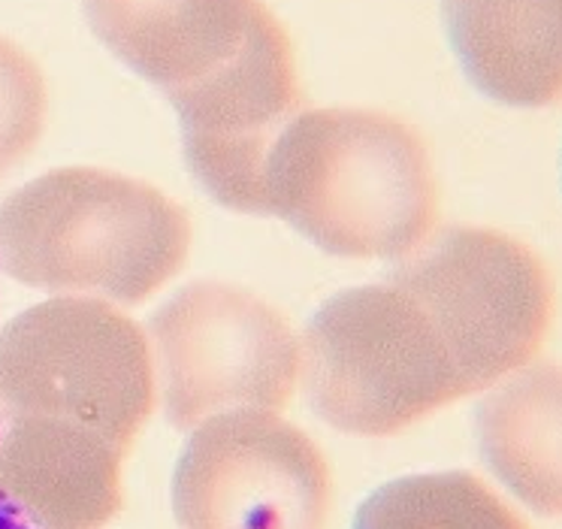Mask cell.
<instances>
[{
    "label": "cell",
    "instance_id": "cell-6",
    "mask_svg": "<svg viewBox=\"0 0 562 529\" xmlns=\"http://www.w3.org/2000/svg\"><path fill=\"white\" fill-rule=\"evenodd\" d=\"M391 284L424 306L465 396L536 363L557 324L548 260L496 227H451L396 260Z\"/></svg>",
    "mask_w": 562,
    "mask_h": 529
},
{
    "label": "cell",
    "instance_id": "cell-14",
    "mask_svg": "<svg viewBox=\"0 0 562 529\" xmlns=\"http://www.w3.org/2000/svg\"><path fill=\"white\" fill-rule=\"evenodd\" d=\"M0 529H37L34 527V520L19 508V505L10 499V496H3L0 493Z\"/></svg>",
    "mask_w": 562,
    "mask_h": 529
},
{
    "label": "cell",
    "instance_id": "cell-9",
    "mask_svg": "<svg viewBox=\"0 0 562 529\" xmlns=\"http://www.w3.org/2000/svg\"><path fill=\"white\" fill-rule=\"evenodd\" d=\"M127 451L76 424L0 415V493L37 529H106L124 508Z\"/></svg>",
    "mask_w": 562,
    "mask_h": 529
},
{
    "label": "cell",
    "instance_id": "cell-4",
    "mask_svg": "<svg viewBox=\"0 0 562 529\" xmlns=\"http://www.w3.org/2000/svg\"><path fill=\"white\" fill-rule=\"evenodd\" d=\"M300 354L308 403L348 436L387 439L465 399L432 318L391 282L330 296L300 336Z\"/></svg>",
    "mask_w": 562,
    "mask_h": 529
},
{
    "label": "cell",
    "instance_id": "cell-13",
    "mask_svg": "<svg viewBox=\"0 0 562 529\" xmlns=\"http://www.w3.org/2000/svg\"><path fill=\"white\" fill-rule=\"evenodd\" d=\"M49 119V88L40 64L0 37V182L37 151Z\"/></svg>",
    "mask_w": 562,
    "mask_h": 529
},
{
    "label": "cell",
    "instance_id": "cell-1",
    "mask_svg": "<svg viewBox=\"0 0 562 529\" xmlns=\"http://www.w3.org/2000/svg\"><path fill=\"white\" fill-rule=\"evenodd\" d=\"M267 215L330 255L405 260L441 222V185L424 136L381 110H303L267 164Z\"/></svg>",
    "mask_w": 562,
    "mask_h": 529
},
{
    "label": "cell",
    "instance_id": "cell-10",
    "mask_svg": "<svg viewBox=\"0 0 562 529\" xmlns=\"http://www.w3.org/2000/svg\"><path fill=\"white\" fill-rule=\"evenodd\" d=\"M465 76L520 110L562 103V0H441Z\"/></svg>",
    "mask_w": 562,
    "mask_h": 529
},
{
    "label": "cell",
    "instance_id": "cell-11",
    "mask_svg": "<svg viewBox=\"0 0 562 529\" xmlns=\"http://www.w3.org/2000/svg\"><path fill=\"white\" fill-rule=\"evenodd\" d=\"M477 448L514 505L562 520V367L529 363L477 403Z\"/></svg>",
    "mask_w": 562,
    "mask_h": 529
},
{
    "label": "cell",
    "instance_id": "cell-3",
    "mask_svg": "<svg viewBox=\"0 0 562 529\" xmlns=\"http://www.w3.org/2000/svg\"><path fill=\"white\" fill-rule=\"evenodd\" d=\"M94 37L160 88L182 131L251 115L300 82L291 34L263 0H82Z\"/></svg>",
    "mask_w": 562,
    "mask_h": 529
},
{
    "label": "cell",
    "instance_id": "cell-7",
    "mask_svg": "<svg viewBox=\"0 0 562 529\" xmlns=\"http://www.w3.org/2000/svg\"><path fill=\"white\" fill-rule=\"evenodd\" d=\"M164 415L196 430L233 412H284L300 387V336L279 308L245 288L194 282L148 320Z\"/></svg>",
    "mask_w": 562,
    "mask_h": 529
},
{
    "label": "cell",
    "instance_id": "cell-2",
    "mask_svg": "<svg viewBox=\"0 0 562 529\" xmlns=\"http://www.w3.org/2000/svg\"><path fill=\"white\" fill-rule=\"evenodd\" d=\"M194 227L160 188L61 167L0 200V272L55 296L139 306L188 263Z\"/></svg>",
    "mask_w": 562,
    "mask_h": 529
},
{
    "label": "cell",
    "instance_id": "cell-12",
    "mask_svg": "<svg viewBox=\"0 0 562 529\" xmlns=\"http://www.w3.org/2000/svg\"><path fill=\"white\" fill-rule=\"evenodd\" d=\"M355 529H532L517 505L465 469L403 475L360 503Z\"/></svg>",
    "mask_w": 562,
    "mask_h": 529
},
{
    "label": "cell",
    "instance_id": "cell-5",
    "mask_svg": "<svg viewBox=\"0 0 562 529\" xmlns=\"http://www.w3.org/2000/svg\"><path fill=\"white\" fill-rule=\"evenodd\" d=\"M158 406L146 330L98 296H49L0 327V415L86 427L134 451Z\"/></svg>",
    "mask_w": 562,
    "mask_h": 529
},
{
    "label": "cell",
    "instance_id": "cell-8",
    "mask_svg": "<svg viewBox=\"0 0 562 529\" xmlns=\"http://www.w3.org/2000/svg\"><path fill=\"white\" fill-rule=\"evenodd\" d=\"M333 469L279 412H233L191 430L172 472L182 529H327Z\"/></svg>",
    "mask_w": 562,
    "mask_h": 529
}]
</instances>
